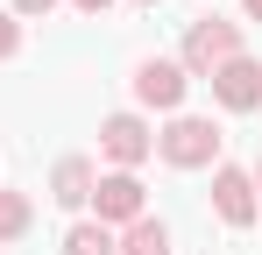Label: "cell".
Returning a JSON list of instances; mask_svg holds the SVG:
<instances>
[{
  "mask_svg": "<svg viewBox=\"0 0 262 255\" xmlns=\"http://www.w3.org/2000/svg\"><path fill=\"white\" fill-rule=\"evenodd\" d=\"M220 142H227V135H220L206 114H177V121L156 135V156L170 170H206V163H220Z\"/></svg>",
  "mask_w": 262,
  "mask_h": 255,
  "instance_id": "cell-1",
  "label": "cell"
},
{
  "mask_svg": "<svg viewBox=\"0 0 262 255\" xmlns=\"http://www.w3.org/2000/svg\"><path fill=\"white\" fill-rule=\"evenodd\" d=\"M227 57H241V22H191L184 29V78H213Z\"/></svg>",
  "mask_w": 262,
  "mask_h": 255,
  "instance_id": "cell-2",
  "label": "cell"
},
{
  "mask_svg": "<svg viewBox=\"0 0 262 255\" xmlns=\"http://www.w3.org/2000/svg\"><path fill=\"white\" fill-rule=\"evenodd\" d=\"M99 156L114 170H135L156 156V135L142 128V114H114V121H99Z\"/></svg>",
  "mask_w": 262,
  "mask_h": 255,
  "instance_id": "cell-3",
  "label": "cell"
},
{
  "mask_svg": "<svg viewBox=\"0 0 262 255\" xmlns=\"http://www.w3.org/2000/svg\"><path fill=\"white\" fill-rule=\"evenodd\" d=\"M92 213H99V227H135L142 220V177L135 170H106L92 184Z\"/></svg>",
  "mask_w": 262,
  "mask_h": 255,
  "instance_id": "cell-4",
  "label": "cell"
},
{
  "mask_svg": "<svg viewBox=\"0 0 262 255\" xmlns=\"http://www.w3.org/2000/svg\"><path fill=\"white\" fill-rule=\"evenodd\" d=\"M184 64H170V57H149V64H135V99L142 107H156V114H177L184 107Z\"/></svg>",
  "mask_w": 262,
  "mask_h": 255,
  "instance_id": "cell-5",
  "label": "cell"
},
{
  "mask_svg": "<svg viewBox=\"0 0 262 255\" xmlns=\"http://www.w3.org/2000/svg\"><path fill=\"white\" fill-rule=\"evenodd\" d=\"M213 213L227 220V227H255V213H262L255 177H248V170H234V163H220V170H213Z\"/></svg>",
  "mask_w": 262,
  "mask_h": 255,
  "instance_id": "cell-6",
  "label": "cell"
},
{
  "mask_svg": "<svg viewBox=\"0 0 262 255\" xmlns=\"http://www.w3.org/2000/svg\"><path fill=\"white\" fill-rule=\"evenodd\" d=\"M213 99L220 107H234V114H248V107H262V64L241 50V57H227L213 71Z\"/></svg>",
  "mask_w": 262,
  "mask_h": 255,
  "instance_id": "cell-7",
  "label": "cell"
},
{
  "mask_svg": "<svg viewBox=\"0 0 262 255\" xmlns=\"http://www.w3.org/2000/svg\"><path fill=\"white\" fill-rule=\"evenodd\" d=\"M92 184H99V170H92L85 156H64L57 177H50V199H57L64 213H78V206H92Z\"/></svg>",
  "mask_w": 262,
  "mask_h": 255,
  "instance_id": "cell-8",
  "label": "cell"
},
{
  "mask_svg": "<svg viewBox=\"0 0 262 255\" xmlns=\"http://www.w3.org/2000/svg\"><path fill=\"white\" fill-rule=\"evenodd\" d=\"M121 255H177V248H170V227L142 213L135 227H121Z\"/></svg>",
  "mask_w": 262,
  "mask_h": 255,
  "instance_id": "cell-9",
  "label": "cell"
},
{
  "mask_svg": "<svg viewBox=\"0 0 262 255\" xmlns=\"http://www.w3.org/2000/svg\"><path fill=\"white\" fill-rule=\"evenodd\" d=\"M64 255H121V241H114V227H99V220H78V227L64 234Z\"/></svg>",
  "mask_w": 262,
  "mask_h": 255,
  "instance_id": "cell-10",
  "label": "cell"
},
{
  "mask_svg": "<svg viewBox=\"0 0 262 255\" xmlns=\"http://www.w3.org/2000/svg\"><path fill=\"white\" fill-rule=\"evenodd\" d=\"M29 220H36L29 192H0V241H21V234H29Z\"/></svg>",
  "mask_w": 262,
  "mask_h": 255,
  "instance_id": "cell-11",
  "label": "cell"
},
{
  "mask_svg": "<svg viewBox=\"0 0 262 255\" xmlns=\"http://www.w3.org/2000/svg\"><path fill=\"white\" fill-rule=\"evenodd\" d=\"M14 50H21V22H14V14H0V57H14Z\"/></svg>",
  "mask_w": 262,
  "mask_h": 255,
  "instance_id": "cell-12",
  "label": "cell"
},
{
  "mask_svg": "<svg viewBox=\"0 0 262 255\" xmlns=\"http://www.w3.org/2000/svg\"><path fill=\"white\" fill-rule=\"evenodd\" d=\"M57 0H14V22H36V14H50Z\"/></svg>",
  "mask_w": 262,
  "mask_h": 255,
  "instance_id": "cell-13",
  "label": "cell"
},
{
  "mask_svg": "<svg viewBox=\"0 0 262 255\" xmlns=\"http://www.w3.org/2000/svg\"><path fill=\"white\" fill-rule=\"evenodd\" d=\"M71 7H78V14H106L114 0H71Z\"/></svg>",
  "mask_w": 262,
  "mask_h": 255,
  "instance_id": "cell-14",
  "label": "cell"
},
{
  "mask_svg": "<svg viewBox=\"0 0 262 255\" xmlns=\"http://www.w3.org/2000/svg\"><path fill=\"white\" fill-rule=\"evenodd\" d=\"M241 7H248V22H262V0H241Z\"/></svg>",
  "mask_w": 262,
  "mask_h": 255,
  "instance_id": "cell-15",
  "label": "cell"
},
{
  "mask_svg": "<svg viewBox=\"0 0 262 255\" xmlns=\"http://www.w3.org/2000/svg\"><path fill=\"white\" fill-rule=\"evenodd\" d=\"M248 177H255V199H262V163H255V170H248Z\"/></svg>",
  "mask_w": 262,
  "mask_h": 255,
  "instance_id": "cell-16",
  "label": "cell"
},
{
  "mask_svg": "<svg viewBox=\"0 0 262 255\" xmlns=\"http://www.w3.org/2000/svg\"><path fill=\"white\" fill-rule=\"evenodd\" d=\"M135 7H156V0H135Z\"/></svg>",
  "mask_w": 262,
  "mask_h": 255,
  "instance_id": "cell-17",
  "label": "cell"
}]
</instances>
